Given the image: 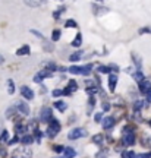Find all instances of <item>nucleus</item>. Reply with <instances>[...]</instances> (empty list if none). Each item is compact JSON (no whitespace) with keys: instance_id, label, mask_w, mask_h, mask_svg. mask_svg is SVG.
Here are the masks:
<instances>
[{"instance_id":"obj_1","label":"nucleus","mask_w":151,"mask_h":158,"mask_svg":"<svg viewBox=\"0 0 151 158\" xmlns=\"http://www.w3.org/2000/svg\"><path fill=\"white\" fill-rule=\"evenodd\" d=\"M59 130H60V123L57 120H51L50 124H48V129H47V135H48L50 139H53L59 133Z\"/></svg>"},{"instance_id":"obj_2","label":"nucleus","mask_w":151,"mask_h":158,"mask_svg":"<svg viewBox=\"0 0 151 158\" xmlns=\"http://www.w3.org/2000/svg\"><path fill=\"white\" fill-rule=\"evenodd\" d=\"M123 144L125 145H134L135 144V136L132 133V129L131 127H125L123 129Z\"/></svg>"},{"instance_id":"obj_3","label":"nucleus","mask_w":151,"mask_h":158,"mask_svg":"<svg viewBox=\"0 0 151 158\" xmlns=\"http://www.w3.org/2000/svg\"><path fill=\"white\" fill-rule=\"evenodd\" d=\"M87 135V130L85 129H82V127H75V129H72L69 132V135H68V138L69 139H79V138H84V136Z\"/></svg>"},{"instance_id":"obj_4","label":"nucleus","mask_w":151,"mask_h":158,"mask_svg":"<svg viewBox=\"0 0 151 158\" xmlns=\"http://www.w3.org/2000/svg\"><path fill=\"white\" fill-rule=\"evenodd\" d=\"M40 120H41V122H44V123H47V122H50V120H51V110H50L48 107H44V108L41 110Z\"/></svg>"},{"instance_id":"obj_5","label":"nucleus","mask_w":151,"mask_h":158,"mask_svg":"<svg viewBox=\"0 0 151 158\" xmlns=\"http://www.w3.org/2000/svg\"><path fill=\"white\" fill-rule=\"evenodd\" d=\"M140 90H141L142 94H145V95H147V94L151 91V82H150V81H147V79H145V81H142V82L140 84Z\"/></svg>"},{"instance_id":"obj_6","label":"nucleus","mask_w":151,"mask_h":158,"mask_svg":"<svg viewBox=\"0 0 151 158\" xmlns=\"http://www.w3.org/2000/svg\"><path fill=\"white\" fill-rule=\"evenodd\" d=\"M21 92H22V97L26 98V100H32V98H34V92H32L31 88H28V87H22V88H21Z\"/></svg>"},{"instance_id":"obj_7","label":"nucleus","mask_w":151,"mask_h":158,"mask_svg":"<svg viewBox=\"0 0 151 158\" xmlns=\"http://www.w3.org/2000/svg\"><path fill=\"white\" fill-rule=\"evenodd\" d=\"M50 75H51V73H50L48 70H41V72H38V73H37V75L34 76V81H35V82H41L43 79H44V78H48Z\"/></svg>"},{"instance_id":"obj_8","label":"nucleus","mask_w":151,"mask_h":158,"mask_svg":"<svg viewBox=\"0 0 151 158\" xmlns=\"http://www.w3.org/2000/svg\"><path fill=\"white\" fill-rule=\"evenodd\" d=\"M116 84H117V76L116 75H109V90L115 91V88H116Z\"/></svg>"},{"instance_id":"obj_9","label":"nucleus","mask_w":151,"mask_h":158,"mask_svg":"<svg viewBox=\"0 0 151 158\" xmlns=\"http://www.w3.org/2000/svg\"><path fill=\"white\" fill-rule=\"evenodd\" d=\"M16 107H18V110H19V111H21L22 114H28V113H29V107L26 105V102L18 101V104H16Z\"/></svg>"},{"instance_id":"obj_10","label":"nucleus","mask_w":151,"mask_h":158,"mask_svg":"<svg viewBox=\"0 0 151 158\" xmlns=\"http://www.w3.org/2000/svg\"><path fill=\"white\" fill-rule=\"evenodd\" d=\"M113 126H115V119H113V117H106L104 120H103V127H104V129L109 130V129H112Z\"/></svg>"},{"instance_id":"obj_11","label":"nucleus","mask_w":151,"mask_h":158,"mask_svg":"<svg viewBox=\"0 0 151 158\" xmlns=\"http://www.w3.org/2000/svg\"><path fill=\"white\" fill-rule=\"evenodd\" d=\"M25 5H28L29 8H38L44 3V0H23Z\"/></svg>"},{"instance_id":"obj_12","label":"nucleus","mask_w":151,"mask_h":158,"mask_svg":"<svg viewBox=\"0 0 151 158\" xmlns=\"http://www.w3.org/2000/svg\"><path fill=\"white\" fill-rule=\"evenodd\" d=\"M76 88H78V85H76V82H75V81H70V82H69V85H68V88H66V90L63 91V94H66V95H69L70 92H72V91H75V90H76Z\"/></svg>"},{"instance_id":"obj_13","label":"nucleus","mask_w":151,"mask_h":158,"mask_svg":"<svg viewBox=\"0 0 151 158\" xmlns=\"http://www.w3.org/2000/svg\"><path fill=\"white\" fill-rule=\"evenodd\" d=\"M63 155H65V158H73L76 155V151H75L73 148H65Z\"/></svg>"},{"instance_id":"obj_14","label":"nucleus","mask_w":151,"mask_h":158,"mask_svg":"<svg viewBox=\"0 0 151 158\" xmlns=\"http://www.w3.org/2000/svg\"><path fill=\"white\" fill-rule=\"evenodd\" d=\"M69 72L72 75H84V68L82 66H72V68H69Z\"/></svg>"},{"instance_id":"obj_15","label":"nucleus","mask_w":151,"mask_h":158,"mask_svg":"<svg viewBox=\"0 0 151 158\" xmlns=\"http://www.w3.org/2000/svg\"><path fill=\"white\" fill-rule=\"evenodd\" d=\"M29 51H31V48H29L28 45H23V47H21V48L16 51V54H18V56H28Z\"/></svg>"},{"instance_id":"obj_16","label":"nucleus","mask_w":151,"mask_h":158,"mask_svg":"<svg viewBox=\"0 0 151 158\" xmlns=\"http://www.w3.org/2000/svg\"><path fill=\"white\" fill-rule=\"evenodd\" d=\"M54 105L57 107V110H60V111H65V110L68 108L66 102H63V101H56V102H54Z\"/></svg>"},{"instance_id":"obj_17","label":"nucleus","mask_w":151,"mask_h":158,"mask_svg":"<svg viewBox=\"0 0 151 158\" xmlns=\"http://www.w3.org/2000/svg\"><path fill=\"white\" fill-rule=\"evenodd\" d=\"M132 76H134V79L137 81V82H142V81H145V78H144V75L141 73V72H135V73H132Z\"/></svg>"},{"instance_id":"obj_18","label":"nucleus","mask_w":151,"mask_h":158,"mask_svg":"<svg viewBox=\"0 0 151 158\" xmlns=\"http://www.w3.org/2000/svg\"><path fill=\"white\" fill-rule=\"evenodd\" d=\"M81 56H82L81 51H76V53H73V54L69 57V60H70V62H78V60L81 59Z\"/></svg>"},{"instance_id":"obj_19","label":"nucleus","mask_w":151,"mask_h":158,"mask_svg":"<svg viewBox=\"0 0 151 158\" xmlns=\"http://www.w3.org/2000/svg\"><path fill=\"white\" fill-rule=\"evenodd\" d=\"M81 43H82V37H81V34H78L76 37H75V40L72 41V45H75V47H79V45H81Z\"/></svg>"},{"instance_id":"obj_20","label":"nucleus","mask_w":151,"mask_h":158,"mask_svg":"<svg viewBox=\"0 0 151 158\" xmlns=\"http://www.w3.org/2000/svg\"><path fill=\"white\" fill-rule=\"evenodd\" d=\"M8 92H9V94H13V92H15V84H13L12 79L8 81Z\"/></svg>"},{"instance_id":"obj_21","label":"nucleus","mask_w":151,"mask_h":158,"mask_svg":"<svg viewBox=\"0 0 151 158\" xmlns=\"http://www.w3.org/2000/svg\"><path fill=\"white\" fill-rule=\"evenodd\" d=\"M32 136H29V135H25L22 138V144H25V145H29V144H32Z\"/></svg>"},{"instance_id":"obj_22","label":"nucleus","mask_w":151,"mask_h":158,"mask_svg":"<svg viewBox=\"0 0 151 158\" xmlns=\"http://www.w3.org/2000/svg\"><path fill=\"white\" fill-rule=\"evenodd\" d=\"M122 157H123V158H135V157H137V154H135L134 151H126V152H123V154H122Z\"/></svg>"},{"instance_id":"obj_23","label":"nucleus","mask_w":151,"mask_h":158,"mask_svg":"<svg viewBox=\"0 0 151 158\" xmlns=\"http://www.w3.org/2000/svg\"><path fill=\"white\" fill-rule=\"evenodd\" d=\"M51 38H53V41H57L59 38H60V31H59V29L53 31V35H51Z\"/></svg>"},{"instance_id":"obj_24","label":"nucleus","mask_w":151,"mask_h":158,"mask_svg":"<svg viewBox=\"0 0 151 158\" xmlns=\"http://www.w3.org/2000/svg\"><path fill=\"white\" fill-rule=\"evenodd\" d=\"M16 132H18V133H22V132H26V127H25L23 124H18V126H16Z\"/></svg>"},{"instance_id":"obj_25","label":"nucleus","mask_w":151,"mask_h":158,"mask_svg":"<svg viewBox=\"0 0 151 158\" xmlns=\"http://www.w3.org/2000/svg\"><path fill=\"white\" fill-rule=\"evenodd\" d=\"M3 141H5V142L8 141V132H6V130H3L2 135H0V142H3Z\"/></svg>"},{"instance_id":"obj_26","label":"nucleus","mask_w":151,"mask_h":158,"mask_svg":"<svg viewBox=\"0 0 151 158\" xmlns=\"http://www.w3.org/2000/svg\"><path fill=\"white\" fill-rule=\"evenodd\" d=\"M93 141L95 142V144H101V142H103V136H101V135H95Z\"/></svg>"},{"instance_id":"obj_27","label":"nucleus","mask_w":151,"mask_h":158,"mask_svg":"<svg viewBox=\"0 0 151 158\" xmlns=\"http://www.w3.org/2000/svg\"><path fill=\"white\" fill-rule=\"evenodd\" d=\"M135 158H151V152H145V154H138Z\"/></svg>"},{"instance_id":"obj_28","label":"nucleus","mask_w":151,"mask_h":158,"mask_svg":"<svg viewBox=\"0 0 151 158\" xmlns=\"http://www.w3.org/2000/svg\"><path fill=\"white\" fill-rule=\"evenodd\" d=\"M72 26L75 28V26H76V22H75V21H68V22H66V28H72Z\"/></svg>"},{"instance_id":"obj_29","label":"nucleus","mask_w":151,"mask_h":158,"mask_svg":"<svg viewBox=\"0 0 151 158\" xmlns=\"http://www.w3.org/2000/svg\"><path fill=\"white\" fill-rule=\"evenodd\" d=\"M54 151H56L57 154H62V152L65 151V148H63V147H60V145H56V147H54Z\"/></svg>"},{"instance_id":"obj_30","label":"nucleus","mask_w":151,"mask_h":158,"mask_svg":"<svg viewBox=\"0 0 151 158\" xmlns=\"http://www.w3.org/2000/svg\"><path fill=\"white\" fill-rule=\"evenodd\" d=\"M35 139L40 142V139H41V132L40 130H35Z\"/></svg>"},{"instance_id":"obj_31","label":"nucleus","mask_w":151,"mask_h":158,"mask_svg":"<svg viewBox=\"0 0 151 158\" xmlns=\"http://www.w3.org/2000/svg\"><path fill=\"white\" fill-rule=\"evenodd\" d=\"M94 120H95V122H100V120H101V113L95 114V116H94Z\"/></svg>"},{"instance_id":"obj_32","label":"nucleus","mask_w":151,"mask_h":158,"mask_svg":"<svg viewBox=\"0 0 151 158\" xmlns=\"http://www.w3.org/2000/svg\"><path fill=\"white\" fill-rule=\"evenodd\" d=\"M62 94H63V91H60V90H54V92H53L54 97H59V95H62Z\"/></svg>"},{"instance_id":"obj_33","label":"nucleus","mask_w":151,"mask_h":158,"mask_svg":"<svg viewBox=\"0 0 151 158\" xmlns=\"http://www.w3.org/2000/svg\"><path fill=\"white\" fill-rule=\"evenodd\" d=\"M142 104H144L142 101H137V104H135V110H140L141 107H142Z\"/></svg>"},{"instance_id":"obj_34","label":"nucleus","mask_w":151,"mask_h":158,"mask_svg":"<svg viewBox=\"0 0 151 158\" xmlns=\"http://www.w3.org/2000/svg\"><path fill=\"white\" fill-rule=\"evenodd\" d=\"M100 72H104V73H107V72H110V68L107 69L106 66H101V68H100Z\"/></svg>"},{"instance_id":"obj_35","label":"nucleus","mask_w":151,"mask_h":158,"mask_svg":"<svg viewBox=\"0 0 151 158\" xmlns=\"http://www.w3.org/2000/svg\"><path fill=\"white\" fill-rule=\"evenodd\" d=\"M142 144H145V145H151V139H142Z\"/></svg>"},{"instance_id":"obj_36","label":"nucleus","mask_w":151,"mask_h":158,"mask_svg":"<svg viewBox=\"0 0 151 158\" xmlns=\"http://www.w3.org/2000/svg\"><path fill=\"white\" fill-rule=\"evenodd\" d=\"M147 102H151V91L147 94Z\"/></svg>"},{"instance_id":"obj_37","label":"nucleus","mask_w":151,"mask_h":158,"mask_svg":"<svg viewBox=\"0 0 151 158\" xmlns=\"http://www.w3.org/2000/svg\"><path fill=\"white\" fill-rule=\"evenodd\" d=\"M88 92H90V94H94V92H97V91H95V88H88Z\"/></svg>"},{"instance_id":"obj_38","label":"nucleus","mask_w":151,"mask_h":158,"mask_svg":"<svg viewBox=\"0 0 151 158\" xmlns=\"http://www.w3.org/2000/svg\"><path fill=\"white\" fill-rule=\"evenodd\" d=\"M15 142H18V138H15V139H12V141H9V144H15Z\"/></svg>"},{"instance_id":"obj_39","label":"nucleus","mask_w":151,"mask_h":158,"mask_svg":"<svg viewBox=\"0 0 151 158\" xmlns=\"http://www.w3.org/2000/svg\"><path fill=\"white\" fill-rule=\"evenodd\" d=\"M103 108H104V110H109V108H110V105H109V104H103Z\"/></svg>"},{"instance_id":"obj_40","label":"nucleus","mask_w":151,"mask_h":158,"mask_svg":"<svg viewBox=\"0 0 151 158\" xmlns=\"http://www.w3.org/2000/svg\"><path fill=\"white\" fill-rule=\"evenodd\" d=\"M5 62V59H3V56H0V63H3Z\"/></svg>"},{"instance_id":"obj_41","label":"nucleus","mask_w":151,"mask_h":158,"mask_svg":"<svg viewBox=\"0 0 151 158\" xmlns=\"http://www.w3.org/2000/svg\"><path fill=\"white\" fill-rule=\"evenodd\" d=\"M148 124H150V126H151V120H150V122H148Z\"/></svg>"}]
</instances>
